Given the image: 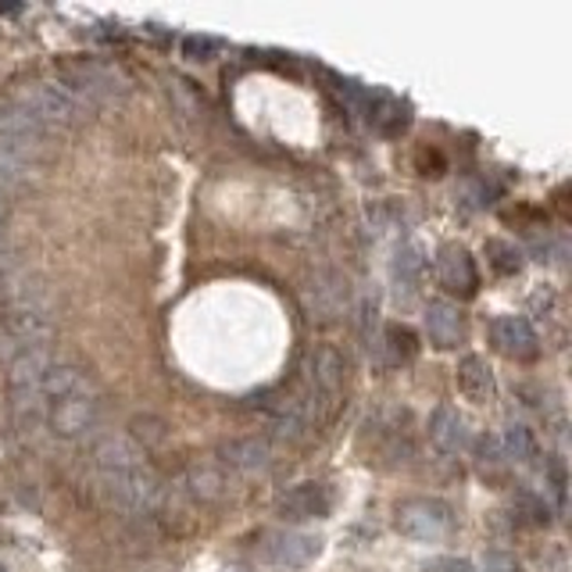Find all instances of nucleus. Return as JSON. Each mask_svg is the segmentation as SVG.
I'll list each match as a JSON object with an SVG mask.
<instances>
[{"label": "nucleus", "instance_id": "1", "mask_svg": "<svg viewBox=\"0 0 572 572\" xmlns=\"http://www.w3.org/2000/svg\"><path fill=\"white\" fill-rule=\"evenodd\" d=\"M101 419V394L82 369L68 361H51L40 383V422L58 441H79Z\"/></svg>", "mask_w": 572, "mask_h": 572}, {"label": "nucleus", "instance_id": "2", "mask_svg": "<svg viewBox=\"0 0 572 572\" xmlns=\"http://www.w3.org/2000/svg\"><path fill=\"white\" fill-rule=\"evenodd\" d=\"M97 472L107 486V494L115 497L122 508L137 516H151L162 505V480L151 469L148 455L126 436H107L97 447Z\"/></svg>", "mask_w": 572, "mask_h": 572}, {"label": "nucleus", "instance_id": "3", "mask_svg": "<svg viewBox=\"0 0 572 572\" xmlns=\"http://www.w3.org/2000/svg\"><path fill=\"white\" fill-rule=\"evenodd\" d=\"M301 391L297 401L308 416V425H326L340 408L344 397V358L330 344L308 347V355L301 358Z\"/></svg>", "mask_w": 572, "mask_h": 572}, {"label": "nucleus", "instance_id": "4", "mask_svg": "<svg viewBox=\"0 0 572 572\" xmlns=\"http://www.w3.org/2000/svg\"><path fill=\"white\" fill-rule=\"evenodd\" d=\"M8 101L18 104L26 115H33L43 129L76 126V122L87 118V104H82L76 93H68L61 82L58 87L54 82H29V87H18Z\"/></svg>", "mask_w": 572, "mask_h": 572}, {"label": "nucleus", "instance_id": "5", "mask_svg": "<svg viewBox=\"0 0 572 572\" xmlns=\"http://www.w3.org/2000/svg\"><path fill=\"white\" fill-rule=\"evenodd\" d=\"M394 530L419 544H441L455 533V512L441 497H405L394 505Z\"/></svg>", "mask_w": 572, "mask_h": 572}, {"label": "nucleus", "instance_id": "6", "mask_svg": "<svg viewBox=\"0 0 572 572\" xmlns=\"http://www.w3.org/2000/svg\"><path fill=\"white\" fill-rule=\"evenodd\" d=\"M58 72H61V87L76 93L87 107L90 101H115V97L129 90V79L115 65L97 58H68L61 61Z\"/></svg>", "mask_w": 572, "mask_h": 572}, {"label": "nucleus", "instance_id": "7", "mask_svg": "<svg viewBox=\"0 0 572 572\" xmlns=\"http://www.w3.org/2000/svg\"><path fill=\"white\" fill-rule=\"evenodd\" d=\"M322 555V537L301 530H276L262 537V558L272 569H308Z\"/></svg>", "mask_w": 572, "mask_h": 572}, {"label": "nucleus", "instance_id": "8", "mask_svg": "<svg viewBox=\"0 0 572 572\" xmlns=\"http://www.w3.org/2000/svg\"><path fill=\"white\" fill-rule=\"evenodd\" d=\"M433 265H436V279H441V287L447 290V294H455L461 301L476 297L480 269H476V258L469 254L466 243H441Z\"/></svg>", "mask_w": 572, "mask_h": 572}, {"label": "nucleus", "instance_id": "9", "mask_svg": "<svg viewBox=\"0 0 572 572\" xmlns=\"http://www.w3.org/2000/svg\"><path fill=\"white\" fill-rule=\"evenodd\" d=\"M47 132H51V129H43L40 122L22 112L18 104L0 101V151L29 157V154H36L43 148Z\"/></svg>", "mask_w": 572, "mask_h": 572}, {"label": "nucleus", "instance_id": "10", "mask_svg": "<svg viewBox=\"0 0 572 572\" xmlns=\"http://www.w3.org/2000/svg\"><path fill=\"white\" fill-rule=\"evenodd\" d=\"M333 512V491L326 483H297L287 494H279L276 516L283 522H308L326 519Z\"/></svg>", "mask_w": 572, "mask_h": 572}, {"label": "nucleus", "instance_id": "11", "mask_svg": "<svg viewBox=\"0 0 572 572\" xmlns=\"http://www.w3.org/2000/svg\"><path fill=\"white\" fill-rule=\"evenodd\" d=\"M491 336L505 358H512V361H537L541 358V336L530 326V319H522V315H501V319H494Z\"/></svg>", "mask_w": 572, "mask_h": 572}, {"label": "nucleus", "instance_id": "12", "mask_svg": "<svg viewBox=\"0 0 572 572\" xmlns=\"http://www.w3.org/2000/svg\"><path fill=\"white\" fill-rule=\"evenodd\" d=\"M425 333H430V340L441 351H455L458 344H466V315L452 301H430V308H425Z\"/></svg>", "mask_w": 572, "mask_h": 572}, {"label": "nucleus", "instance_id": "13", "mask_svg": "<svg viewBox=\"0 0 572 572\" xmlns=\"http://www.w3.org/2000/svg\"><path fill=\"white\" fill-rule=\"evenodd\" d=\"M272 444L265 436H240V441H229L218 447V466H229L237 472H262L272 466Z\"/></svg>", "mask_w": 572, "mask_h": 572}, {"label": "nucleus", "instance_id": "14", "mask_svg": "<svg viewBox=\"0 0 572 572\" xmlns=\"http://www.w3.org/2000/svg\"><path fill=\"white\" fill-rule=\"evenodd\" d=\"M430 441L441 447L444 455H458V452H466L469 441H472V433H469V419L461 416L458 408L452 405H441L430 416Z\"/></svg>", "mask_w": 572, "mask_h": 572}, {"label": "nucleus", "instance_id": "15", "mask_svg": "<svg viewBox=\"0 0 572 572\" xmlns=\"http://www.w3.org/2000/svg\"><path fill=\"white\" fill-rule=\"evenodd\" d=\"M365 115H369V126L383 137H397V132L408 129L411 122V107L394 93H369V104H365Z\"/></svg>", "mask_w": 572, "mask_h": 572}, {"label": "nucleus", "instance_id": "16", "mask_svg": "<svg viewBox=\"0 0 572 572\" xmlns=\"http://www.w3.org/2000/svg\"><path fill=\"white\" fill-rule=\"evenodd\" d=\"M458 391L466 394L472 405H486V401H494V394H497L494 372L480 355H466L458 361Z\"/></svg>", "mask_w": 572, "mask_h": 572}, {"label": "nucleus", "instance_id": "17", "mask_svg": "<svg viewBox=\"0 0 572 572\" xmlns=\"http://www.w3.org/2000/svg\"><path fill=\"white\" fill-rule=\"evenodd\" d=\"M483 251H486V262H491V269L497 276H519L522 272V251L516 247V243H508L501 237H491L483 243Z\"/></svg>", "mask_w": 572, "mask_h": 572}, {"label": "nucleus", "instance_id": "18", "mask_svg": "<svg viewBox=\"0 0 572 572\" xmlns=\"http://www.w3.org/2000/svg\"><path fill=\"white\" fill-rule=\"evenodd\" d=\"M501 447H505V458H512V461L537 458V441H533V433L526 430V425H508Z\"/></svg>", "mask_w": 572, "mask_h": 572}, {"label": "nucleus", "instance_id": "19", "mask_svg": "<svg viewBox=\"0 0 572 572\" xmlns=\"http://www.w3.org/2000/svg\"><path fill=\"white\" fill-rule=\"evenodd\" d=\"M386 351H391L394 361H411L419 355V336L408 326H386Z\"/></svg>", "mask_w": 572, "mask_h": 572}, {"label": "nucleus", "instance_id": "20", "mask_svg": "<svg viewBox=\"0 0 572 572\" xmlns=\"http://www.w3.org/2000/svg\"><path fill=\"white\" fill-rule=\"evenodd\" d=\"M422 269H425L422 251L416 247V243H405V247L397 251V258H394V276L401 279V283H416V279L422 276Z\"/></svg>", "mask_w": 572, "mask_h": 572}, {"label": "nucleus", "instance_id": "21", "mask_svg": "<svg viewBox=\"0 0 572 572\" xmlns=\"http://www.w3.org/2000/svg\"><path fill=\"white\" fill-rule=\"evenodd\" d=\"M223 40L218 36H201V33H193V36H182V43H179V51L187 61H212L218 51H223Z\"/></svg>", "mask_w": 572, "mask_h": 572}, {"label": "nucleus", "instance_id": "22", "mask_svg": "<svg viewBox=\"0 0 572 572\" xmlns=\"http://www.w3.org/2000/svg\"><path fill=\"white\" fill-rule=\"evenodd\" d=\"M33 173L29 157H18L11 151H0V187H18V182H26Z\"/></svg>", "mask_w": 572, "mask_h": 572}, {"label": "nucleus", "instance_id": "23", "mask_svg": "<svg viewBox=\"0 0 572 572\" xmlns=\"http://www.w3.org/2000/svg\"><path fill=\"white\" fill-rule=\"evenodd\" d=\"M416 168H419V176H444L447 173V162H444V154L436 151V148H419L416 151Z\"/></svg>", "mask_w": 572, "mask_h": 572}, {"label": "nucleus", "instance_id": "24", "mask_svg": "<svg viewBox=\"0 0 572 572\" xmlns=\"http://www.w3.org/2000/svg\"><path fill=\"white\" fill-rule=\"evenodd\" d=\"M422 572H476L472 562L466 558H430V562L422 565Z\"/></svg>", "mask_w": 572, "mask_h": 572}, {"label": "nucleus", "instance_id": "25", "mask_svg": "<svg viewBox=\"0 0 572 572\" xmlns=\"http://www.w3.org/2000/svg\"><path fill=\"white\" fill-rule=\"evenodd\" d=\"M519 505L526 508V516L533 519V522H547V505L541 501L537 494H530V491H522L519 494Z\"/></svg>", "mask_w": 572, "mask_h": 572}, {"label": "nucleus", "instance_id": "26", "mask_svg": "<svg viewBox=\"0 0 572 572\" xmlns=\"http://www.w3.org/2000/svg\"><path fill=\"white\" fill-rule=\"evenodd\" d=\"M486 572H519V565L508 555H486Z\"/></svg>", "mask_w": 572, "mask_h": 572}, {"label": "nucleus", "instance_id": "27", "mask_svg": "<svg viewBox=\"0 0 572 572\" xmlns=\"http://www.w3.org/2000/svg\"><path fill=\"white\" fill-rule=\"evenodd\" d=\"M22 4H0V15H18Z\"/></svg>", "mask_w": 572, "mask_h": 572}, {"label": "nucleus", "instance_id": "28", "mask_svg": "<svg viewBox=\"0 0 572 572\" xmlns=\"http://www.w3.org/2000/svg\"><path fill=\"white\" fill-rule=\"evenodd\" d=\"M4 218H8V201L0 198V223H4Z\"/></svg>", "mask_w": 572, "mask_h": 572}, {"label": "nucleus", "instance_id": "29", "mask_svg": "<svg viewBox=\"0 0 572 572\" xmlns=\"http://www.w3.org/2000/svg\"><path fill=\"white\" fill-rule=\"evenodd\" d=\"M0 254H4V233H0Z\"/></svg>", "mask_w": 572, "mask_h": 572}, {"label": "nucleus", "instance_id": "30", "mask_svg": "<svg viewBox=\"0 0 572 572\" xmlns=\"http://www.w3.org/2000/svg\"><path fill=\"white\" fill-rule=\"evenodd\" d=\"M0 572H8V569H4V565H0Z\"/></svg>", "mask_w": 572, "mask_h": 572}]
</instances>
